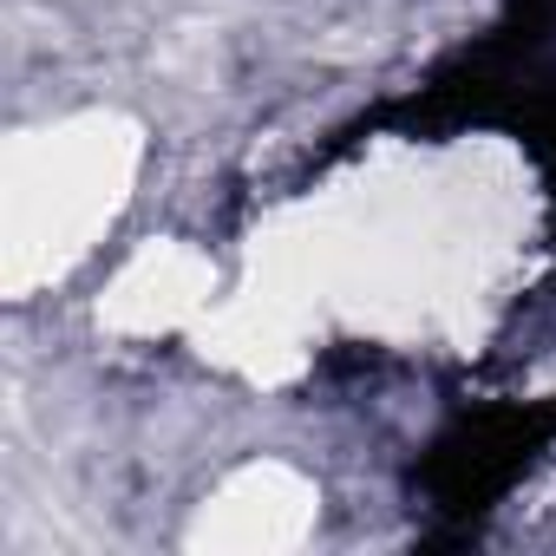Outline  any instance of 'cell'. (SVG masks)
Instances as JSON below:
<instances>
[{
  "label": "cell",
  "mask_w": 556,
  "mask_h": 556,
  "mask_svg": "<svg viewBox=\"0 0 556 556\" xmlns=\"http://www.w3.org/2000/svg\"><path fill=\"white\" fill-rule=\"evenodd\" d=\"M549 439V413H523V406H504V413H478V419H458L452 432H439V445L426 452V497L432 510H484L491 497H504L517 484V471L536 458V445Z\"/></svg>",
  "instance_id": "obj_1"
}]
</instances>
